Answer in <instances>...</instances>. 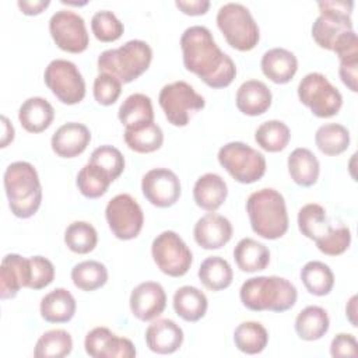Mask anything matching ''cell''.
<instances>
[{"mask_svg": "<svg viewBox=\"0 0 358 358\" xmlns=\"http://www.w3.org/2000/svg\"><path fill=\"white\" fill-rule=\"evenodd\" d=\"M105 217L109 229L120 241L137 238L144 225V214L140 204L127 193L116 194L108 201Z\"/></svg>", "mask_w": 358, "mask_h": 358, "instance_id": "obj_14", "label": "cell"}, {"mask_svg": "<svg viewBox=\"0 0 358 358\" xmlns=\"http://www.w3.org/2000/svg\"><path fill=\"white\" fill-rule=\"evenodd\" d=\"M151 256L157 267L169 277L185 275L193 263L192 250L175 231H162L154 238Z\"/></svg>", "mask_w": 358, "mask_h": 358, "instance_id": "obj_12", "label": "cell"}, {"mask_svg": "<svg viewBox=\"0 0 358 358\" xmlns=\"http://www.w3.org/2000/svg\"><path fill=\"white\" fill-rule=\"evenodd\" d=\"M338 74L343 84L352 92L358 91V59L340 62Z\"/></svg>", "mask_w": 358, "mask_h": 358, "instance_id": "obj_49", "label": "cell"}, {"mask_svg": "<svg viewBox=\"0 0 358 358\" xmlns=\"http://www.w3.org/2000/svg\"><path fill=\"white\" fill-rule=\"evenodd\" d=\"M220 165L239 183L249 185L260 180L266 173L264 155L242 141L224 144L217 154Z\"/></svg>", "mask_w": 358, "mask_h": 358, "instance_id": "obj_8", "label": "cell"}, {"mask_svg": "<svg viewBox=\"0 0 358 358\" xmlns=\"http://www.w3.org/2000/svg\"><path fill=\"white\" fill-rule=\"evenodd\" d=\"M55 119V109L50 102L42 96L25 99L18 109V120L29 133L45 131Z\"/></svg>", "mask_w": 358, "mask_h": 358, "instance_id": "obj_27", "label": "cell"}, {"mask_svg": "<svg viewBox=\"0 0 358 358\" xmlns=\"http://www.w3.org/2000/svg\"><path fill=\"white\" fill-rule=\"evenodd\" d=\"M260 67L270 81L275 84H287L296 74L298 59L288 49L273 48L262 56Z\"/></svg>", "mask_w": 358, "mask_h": 358, "instance_id": "obj_24", "label": "cell"}, {"mask_svg": "<svg viewBox=\"0 0 358 358\" xmlns=\"http://www.w3.org/2000/svg\"><path fill=\"white\" fill-rule=\"evenodd\" d=\"M64 243L73 253L87 255L98 243L96 229L87 221H74L64 231Z\"/></svg>", "mask_w": 358, "mask_h": 358, "instance_id": "obj_42", "label": "cell"}, {"mask_svg": "<svg viewBox=\"0 0 358 358\" xmlns=\"http://www.w3.org/2000/svg\"><path fill=\"white\" fill-rule=\"evenodd\" d=\"M91 31L101 42H115L124 31L123 22L109 10L96 11L91 18Z\"/></svg>", "mask_w": 358, "mask_h": 358, "instance_id": "obj_43", "label": "cell"}, {"mask_svg": "<svg viewBox=\"0 0 358 358\" xmlns=\"http://www.w3.org/2000/svg\"><path fill=\"white\" fill-rule=\"evenodd\" d=\"M145 344L155 354H173L183 343L185 334L171 319H154L145 330Z\"/></svg>", "mask_w": 358, "mask_h": 358, "instance_id": "obj_21", "label": "cell"}, {"mask_svg": "<svg viewBox=\"0 0 358 358\" xmlns=\"http://www.w3.org/2000/svg\"><path fill=\"white\" fill-rule=\"evenodd\" d=\"M217 27L227 43L241 52L252 50L260 39L257 22L241 3H225L217 11Z\"/></svg>", "mask_w": 358, "mask_h": 358, "instance_id": "obj_7", "label": "cell"}, {"mask_svg": "<svg viewBox=\"0 0 358 358\" xmlns=\"http://www.w3.org/2000/svg\"><path fill=\"white\" fill-rule=\"evenodd\" d=\"M91 141L90 129L78 122L62 124L52 136L50 145L53 152L62 158H74L83 154Z\"/></svg>", "mask_w": 358, "mask_h": 358, "instance_id": "obj_20", "label": "cell"}, {"mask_svg": "<svg viewBox=\"0 0 358 358\" xmlns=\"http://www.w3.org/2000/svg\"><path fill=\"white\" fill-rule=\"evenodd\" d=\"M152 60L151 46L141 39H131L119 48L103 50L98 56L99 73L115 76L122 84L137 80L145 73Z\"/></svg>", "mask_w": 358, "mask_h": 358, "instance_id": "obj_6", "label": "cell"}, {"mask_svg": "<svg viewBox=\"0 0 358 358\" xmlns=\"http://www.w3.org/2000/svg\"><path fill=\"white\" fill-rule=\"evenodd\" d=\"M73 350V338L69 331L63 329H53L45 331L36 341L34 357L36 358H63Z\"/></svg>", "mask_w": 358, "mask_h": 358, "instance_id": "obj_41", "label": "cell"}, {"mask_svg": "<svg viewBox=\"0 0 358 358\" xmlns=\"http://www.w3.org/2000/svg\"><path fill=\"white\" fill-rule=\"evenodd\" d=\"M246 213L252 231L263 239L274 241L288 231L289 220L285 199L273 187L253 192L246 200Z\"/></svg>", "mask_w": 358, "mask_h": 358, "instance_id": "obj_4", "label": "cell"}, {"mask_svg": "<svg viewBox=\"0 0 358 358\" xmlns=\"http://www.w3.org/2000/svg\"><path fill=\"white\" fill-rule=\"evenodd\" d=\"M158 102L166 120L176 127L186 126L192 116L206 106L204 98L186 81H173L164 85Z\"/></svg>", "mask_w": 358, "mask_h": 358, "instance_id": "obj_10", "label": "cell"}, {"mask_svg": "<svg viewBox=\"0 0 358 358\" xmlns=\"http://www.w3.org/2000/svg\"><path fill=\"white\" fill-rule=\"evenodd\" d=\"M234 259L239 270L256 273L268 266L270 250L264 243L253 238H242L234 249Z\"/></svg>", "mask_w": 358, "mask_h": 358, "instance_id": "obj_30", "label": "cell"}, {"mask_svg": "<svg viewBox=\"0 0 358 358\" xmlns=\"http://www.w3.org/2000/svg\"><path fill=\"white\" fill-rule=\"evenodd\" d=\"M112 182L113 179L109 176L108 172L91 162H87L80 169L76 179L80 193L87 199H98L103 196Z\"/></svg>", "mask_w": 358, "mask_h": 358, "instance_id": "obj_39", "label": "cell"}, {"mask_svg": "<svg viewBox=\"0 0 358 358\" xmlns=\"http://www.w3.org/2000/svg\"><path fill=\"white\" fill-rule=\"evenodd\" d=\"M73 284L85 292L102 288L108 281V268L96 260H84L71 268Z\"/></svg>", "mask_w": 358, "mask_h": 358, "instance_id": "obj_40", "label": "cell"}, {"mask_svg": "<svg viewBox=\"0 0 358 358\" xmlns=\"http://www.w3.org/2000/svg\"><path fill=\"white\" fill-rule=\"evenodd\" d=\"M49 0H18L17 6L25 15H38L49 7Z\"/></svg>", "mask_w": 358, "mask_h": 358, "instance_id": "obj_51", "label": "cell"}, {"mask_svg": "<svg viewBox=\"0 0 358 358\" xmlns=\"http://www.w3.org/2000/svg\"><path fill=\"white\" fill-rule=\"evenodd\" d=\"M301 281L309 294L324 296L334 287V274L326 263L312 260L301 268Z\"/></svg>", "mask_w": 358, "mask_h": 358, "instance_id": "obj_36", "label": "cell"}, {"mask_svg": "<svg viewBox=\"0 0 358 358\" xmlns=\"http://www.w3.org/2000/svg\"><path fill=\"white\" fill-rule=\"evenodd\" d=\"M319 17L312 24L313 41L326 50H331L334 42L352 28V7L351 0H324L317 3Z\"/></svg>", "mask_w": 358, "mask_h": 358, "instance_id": "obj_9", "label": "cell"}, {"mask_svg": "<svg viewBox=\"0 0 358 358\" xmlns=\"http://www.w3.org/2000/svg\"><path fill=\"white\" fill-rule=\"evenodd\" d=\"M330 327V319L324 308L309 305L303 308L295 317V331L301 340H320Z\"/></svg>", "mask_w": 358, "mask_h": 358, "instance_id": "obj_31", "label": "cell"}, {"mask_svg": "<svg viewBox=\"0 0 358 358\" xmlns=\"http://www.w3.org/2000/svg\"><path fill=\"white\" fill-rule=\"evenodd\" d=\"M88 162L98 165L105 172L109 173V176L116 180L124 171V157L123 154L113 145L103 144L96 147L88 159Z\"/></svg>", "mask_w": 358, "mask_h": 358, "instance_id": "obj_44", "label": "cell"}, {"mask_svg": "<svg viewBox=\"0 0 358 358\" xmlns=\"http://www.w3.org/2000/svg\"><path fill=\"white\" fill-rule=\"evenodd\" d=\"M84 348L92 358H133L137 354L131 340L119 337L103 326L87 333Z\"/></svg>", "mask_w": 358, "mask_h": 358, "instance_id": "obj_17", "label": "cell"}, {"mask_svg": "<svg viewBox=\"0 0 358 358\" xmlns=\"http://www.w3.org/2000/svg\"><path fill=\"white\" fill-rule=\"evenodd\" d=\"M175 6L186 15H203L210 8L208 0H176Z\"/></svg>", "mask_w": 358, "mask_h": 358, "instance_id": "obj_50", "label": "cell"}, {"mask_svg": "<svg viewBox=\"0 0 358 358\" xmlns=\"http://www.w3.org/2000/svg\"><path fill=\"white\" fill-rule=\"evenodd\" d=\"M315 143L322 154L340 155L350 145V131L340 123H326L316 130Z\"/></svg>", "mask_w": 358, "mask_h": 358, "instance_id": "obj_37", "label": "cell"}, {"mask_svg": "<svg viewBox=\"0 0 358 358\" xmlns=\"http://www.w3.org/2000/svg\"><path fill=\"white\" fill-rule=\"evenodd\" d=\"M77 303L71 292L66 288H55L48 292L39 305L42 319L49 323H67L76 315Z\"/></svg>", "mask_w": 358, "mask_h": 358, "instance_id": "obj_26", "label": "cell"}, {"mask_svg": "<svg viewBox=\"0 0 358 358\" xmlns=\"http://www.w3.org/2000/svg\"><path fill=\"white\" fill-rule=\"evenodd\" d=\"M1 122H3V136H1V145L0 147L4 148L14 140V127L4 115L1 116Z\"/></svg>", "mask_w": 358, "mask_h": 358, "instance_id": "obj_52", "label": "cell"}, {"mask_svg": "<svg viewBox=\"0 0 358 358\" xmlns=\"http://www.w3.org/2000/svg\"><path fill=\"white\" fill-rule=\"evenodd\" d=\"M200 282L210 291H221L231 285L234 273L231 264L221 256L204 259L197 271Z\"/></svg>", "mask_w": 358, "mask_h": 358, "instance_id": "obj_33", "label": "cell"}, {"mask_svg": "<svg viewBox=\"0 0 358 358\" xmlns=\"http://www.w3.org/2000/svg\"><path fill=\"white\" fill-rule=\"evenodd\" d=\"M331 52L336 53L340 62L358 59V39L354 29L344 32L334 42Z\"/></svg>", "mask_w": 358, "mask_h": 358, "instance_id": "obj_47", "label": "cell"}, {"mask_svg": "<svg viewBox=\"0 0 358 358\" xmlns=\"http://www.w3.org/2000/svg\"><path fill=\"white\" fill-rule=\"evenodd\" d=\"M46 87L64 105L80 103L85 96V81L78 67L66 59L52 60L43 73Z\"/></svg>", "mask_w": 358, "mask_h": 358, "instance_id": "obj_13", "label": "cell"}, {"mask_svg": "<svg viewBox=\"0 0 358 358\" xmlns=\"http://www.w3.org/2000/svg\"><path fill=\"white\" fill-rule=\"evenodd\" d=\"M172 305L175 313L180 319L194 323L204 317L208 308V301L201 289L193 285H183L175 291Z\"/></svg>", "mask_w": 358, "mask_h": 358, "instance_id": "obj_28", "label": "cell"}, {"mask_svg": "<svg viewBox=\"0 0 358 358\" xmlns=\"http://www.w3.org/2000/svg\"><path fill=\"white\" fill-rule=\"evenodd\" d=\"M288 173L291 179L302 187L313 186L320 173V164L316 155L305 147L295 148L287 159Z\"/></svg>", "mask_w": 358, "mask_h": 358, "instance_id": "obj_29", "label": "cell"}, {"mask_svg": "<svg viewBox=\"0 0 358 358\" xmlns=\"http://www.w3.org/2000/svg\"><path fill=\"white\" fill-rule=\"evenodd\" d=\"M298 228L303 236L315 241L316 248L327 256L343 255L351 243V231L345 225L333 227L324 207L308 203L298 211Z\"/></svg>", "mask_w": 358, "mask_h": 358, "instance_id": "obj_5", "label": "cell"}, {"mask_svg": "<svg viewBox=\"0 0 358 358\" xmlns=\"http://www.w3.org/2000/svg\"><path fill=\"white\" fill-rule=\"evenodd\" d=\"M358 343L351 333H338L330 343V355L338 357H357Z\"/></svg>", "mask_w": 358, "mask_h": 358, "instance_id": "obj_48", "label": "cell"}, {"mask_svg": "<svg viewBox=\"0 0 358 358\" xmlns=\"http://www.w3.org/2000/svg\"><path fill=\"white\" fill-rule=\"evenodd\" d=\"M144 197L155 207H172L180 197L182 186L178 175L168 168H152L141 179Z\"/></svg>", "mask_w": 358, "mask_h": 358, "instance_id": "obj_16", "label": "cell"}, {"mask_svg": "<svg viewBox=\"0 0 358 358\" xmlns=\"http://www.w3.org/2000/svg\"><path fill=\"white\" fill-rule=\"evenodd\" d=\"M180 48L185 69L210 88H225L236 77L234 60L220 49L207 27L186 28L180 36Z\"/></svg>", "mask_w": 358, "mask_h": 358, "instance_id": "obj_1", "label": "cell"}, {"mask_svg": "<svg viewBox=\"0 0 358 358\" xmlns=\"http://www.w3.org/2000/svg\"><path fill=\"white\" fill-rule=\"evenodd\" d=\"M299 101L317 117L336 116L343 106L341 92L322 73H308L298 84Z\"/></svg>", "mask_w": 358, "mask_h": 358, "instance_id": "obj_11", "label": "cell"}, {"mask_svg": "<svg viewBox=\"0 0 358 358\" xmlns=\"http://www.w3.org/2000/svg\"><path fill=\"white\" fill-rule=\"evenodd\" d=\"M8 207L17 218L36 214L42 203V186L35 166L27 161L11 162L3 176Z\"/></svg>", "mask_w": 358, "mask_h": 358, "instance_id": "obj_3", "label": "cell"}, {"mask_svg": "<svg viewBox=\"0 0 358 358\" xmlns=\"http://www.w3.org/2000/svg\"><path fill=\"white\" fill-rule=\"evenodd\" d=\"M291 140V130L282 120L263 122L255 131V141L267 152L282 151Z\"/></svg>", "mask_w": 358, "mask_h": 358, "instance_id": "obj_38", "label": "cell"}, {"mask_svg": "<svg viewBox=\"0 0 358 358\" xmlns=\"http://www.w3.org/2000/svg\"><path fill=\"white\" fill-rule=\"evenodd\" d=\"M345 315H347V319L350 320V323L357 327V319H355V315H357V295H352L345 306Z\"/></svg>", "mask_w": 358, "mask_h": 358, "instance_id": "obj_53", "label": "cell"}, {"mask_svg": "<svg viewBox=\"0 0 358 358\" xmlns=\"http://www.w3.org/2000/svg\"><path fill=\"white\" fill-rule=\"evenodd\" d=\"M228 196L227 182L218 173L201 175L193 186V199L197 207L214 213L218 210Z\"/></svg>", "mask_w": 358, "mask_h": 358, "instance_id": "obj_25", "label": "cell"}, {"mask_svg": "<svg viewBox=\"0 0 358 358\" xmlns=\"http://www.w3.org/2000/svg\"><path fill=\"white\" fill-rule=\"evenodd\" d=\"M29 284V259L17 253L3 257L0 266V296L1 299L14 298L21 288Z\"/></svg>", "mask_w": 358, "mask_h": 358, "instance_id": "obj_22", "label": "cell"}, {"mask_svg": "<svg viewBox=\"0 0 358 358\" xmlns=\"http://www.w3.org/2000/svg\"><path fill=\"white\" fill-rule=\"evenodd\" d=\"M232 232V224L227 217L217 213H207L196 221L193 238L200 248L215 250L231 241Z\"/></svg>", "mask_w": 358, "mask_h": 358, "instance_id": "obj_19", "label": "cell"}, {"mask_svg": "<svg viewBox=\"0 0 358 358\" xmlns=\"http://www.w3.org/2000/svg\"><path fill=\"white\" fill-rule=\"evenodd\" d=\"M29 259V289H42L55 280V266L43 256H31Z\"/></svg>", "mask_w": 358, "mask_h": 358, "instance_id": "obj_46", "label": "cell"}, {"mask_svg": "<svg viewBox=\"0 0 358 358\" xmlns=\"http://www.w3.org/2000/svg\"><path fill=\"white\" fill-rule=\"evenodd\" d=\"M94 98L99 105H113L122 92V81L108 73H99L94 80Z\"/></svg>", "mask_w": 358, "mask_h": 358, "instance_id": "obj_45", "label": "cell"}, {"mask_svg": "<svg viewBox=\"0 0 358 358\" xmlns=\"http://www.w3.org/2000/svg\"><path fill=\"white\" fill-rule=\"evenodd\" d=\"M49 32L56 46L69 53L88 48L90 36L84 18L71 10H59L49 20Z\"/></svg>", "mask_w": 358, "mask_h": 358, "instance_id": "obj_15", "label": "cell"}, {"mask_svg": "<svg viewBox=\"0 0 358 358\" xmlns=\"http://www.w3.org/2000/svg\"><path fill=\"white\" fill-rule=\"evenodd\" d=\"M273 95L270 88L260 80H248L236 91L235 105L239 112L248 116H259L271 106Z\"/></svg>", "mask_w": 358, "mask_h": 358, "instance_id": "obj_23", "label": "cell"}, {"mask_svg": "<svg viewBox=\"0 0 358 358\" xmlns=\"http://www.w3.org/2000/svg\"><path fill=\"white\" fill-rule=\"evenodd\" d=\"M117 117L124 127L154 122V108L151 98L141 92L129 95L119 106Z\"/></svg>", "mask_w": 358, "mask_h": 358, "instance_id": "obj_34", "label": "cell"}, {"mask_svg": "<svg viewBox=\"0 0 358 358\" xmlns=\"http://www.w3.org/2000/svg\"><path fill=\"white\" fill-rule=\"evenodd\" d=\"M133 316L141 322L157 319L166 306L164 287L155 281H144L133 288L129 299Z\"/></svg>", "mask_w": 358, "mask_h": 358, "instance_id": "obj_18", "label": "cell"}, {"mask_svg": "<svg viewBox=\"0 0 358 358\" xmlns=\"http://www.w3.org/2000/svg\"><path fill=\"white\" fill-rule=\"evenodd\" d=\"M239 298L245 308L253 312H285L298 298L296 287L284 277L257 275L248 278L239 289Z\"/></svg>", "mask_w": 358, "mask_h": 358, "instance_id": "obj_2", "label": "cell"}, {"mask_svg": "<svg viewBox=\"0 0 358 358\" xmlns=\"http://www.w3.org/2000/svg\"><path fill=\"white\" fill-rule=\"evenodd\" d=\"M235 347L248 355L260 354L268 343V331L259 322H242L234 331Z\"/></svg>", "mask_w": 358, "mask_h": 358, "instance_id": "obj_35", "label": "cell"}, {"mask_svg": "<svg viewBox=\"0 0 358 358\" xmlns=\"http://www.w3.org/2000/svg\"><path fill=\"white\" fill-rule=\"evenodd\" d=\"M126 145L138 154H148L159 150L164 144L162 129L155 122L126 127L123 134Z\"/></svg>", "mask_w": 358, "mask_h": 358, "instance_id": "obj_32", "label": "cell"}]
</instances>
